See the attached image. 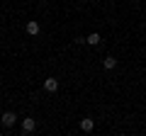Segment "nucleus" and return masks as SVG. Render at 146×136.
Masks as SVG:
<instances>
[{
  "mask_svg": "<svg viewBox=\"0 0 146 136\" xmlns=\"http://www.w3.org/2000/svg\"><path fill=\"white\" fill-rule=\"evenodd\" d=\"M34 131H36V119L25 117V119H22V134H34Z\"/></svg>",
  "mask_w": 146,
  "mask_h": 136,
  "instance_id": "nucleus-1",
  "label": "nucleus"
},
{
  "mask_svg": "<svg viewBox=\"0 0 146 136\" xmlns=\"http://www.w3.org/2000/svg\"><path fill=\"white\" fill-rule=\"evenodd\" d=\"M0 121H3V126H5V129H10V126H15V121H17V114H15V112H3Z\"/></svg>",
  "mask_w": 146,
  "mask_h": 136,
  "instance_id": "nucleus-2",
  "label": "nucleus"
},
{
  "mask_svg": "<svg viewBox=\"0 0 146 136\" xmlns=\"http://www.w3.org/2000/svg\"><path fill=\"white\" fill-rule=\"evenodd\" d=\"M25 32L29 34V37H36V34L42 32V24H39V22H34V20H29V22L25 24Z\"/></svg>",
  "mask_w": 146,
  "mask_h": 136,
  "instance_id": "nucleus-3",
  "label": "nucleus"
},
{
  "mask_svg": "<svg viewBox=\"0 0 146 136\" xmlns=\"http://www.w3.org/2000/svg\"><path fill=\"white\" fill-rule=\"evenodd\" d=\"M93 129H95V119H90V117H85V119H80V131H85V134H90Z\"/></svg>",
  "mask_w": 146,
  "mask_h": 136,
  "instance_id": "nucleus-4",
  "label": "nucleus"
},
{
  "mask_svg": "<svg viewBox=\"0 0 146 136\" xmlns=\"http://www.w3.org/2000/svg\"><path fill=\"white\" fill-rule=\"evenodd\" d=\"M44 90H46V92H56L58 90V80L56 78H46L44 80Z\"/></svg>",
  "mask_w": 146,
  "mask_h": 136,
  "instance_id": "nucleus-5",
  "label": "nucleus"
},
{
  "mask_svg": "<svg viewBox=\"0 0 146 136\" xmlns=\"http://www.w3.org/2000/svg\"><path fill=\"white\" fill-rule=\"evenodd\" d=\"M100 42H102V37H100L98 32H93V34H88V39H85V44H88V46H98Z\"/></svg>",
  "mask_w": 146,
  "mask_h": 136,
  "instance_id": "nucleus-6",
  "label": "nucleus"
},
{
  "mask_svg": "<svg viewBox=\"0 0 146 136\" xmlns=\"http://www.w3.org/2000/svg\"><path fill=\"white\" fill-rule=\"evenodd\" d=\"M102 68H105V71H112V68H117V58H115V56H105Z\"/></svg>",
  "mask_w": 146,
  "mask_h": 136,
  "instance_id": "nucleus-7",
  "label": "nucleus"
}]
</instances>
